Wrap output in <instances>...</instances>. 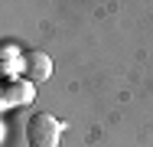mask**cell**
I'll list each match as a JSON object with an SVG mask.
<instances>
[{
    "label": "cell",
    "instance_id": "6da1fadb",
    "mask_svg": "<svg viewBox=\"0 0 153 147\" xmlns=\"http://www.w3.org/2000/svg\"><path fill=\"white\" fill-rule=\"evenodd\" d=\"M59 137H62V121L46 111L30 118L26 124V144L30 147H59Z\"/></svg>",
    "mask_w": 153,
    "mask_h": 147
},
{
    "label": "cell",
    "instance_id": "7a4b0ae2",
    "mask_svg": "<svg viewBox=\"0 0 153 147\" xmlns=\"http://www.w3.org/2000/svg\"><path fill=\"white\" fill-rule=\"evenodd\" d=\"M20 72H23L30 82H42V79H49V72H52V59L46 56V52H39V49H26V52L20 56Z\"/></svg>",
    "mask_w": 153,
    "mask_h": 147
}]
</instances>
